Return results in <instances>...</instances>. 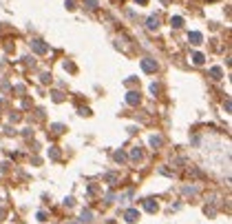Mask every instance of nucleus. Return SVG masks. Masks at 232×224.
<instances>
[{
  "mask_svg": "<svg viewBox=\"0 0 232 224\" xmlns=\"http://www.w3.org/2000/svg\"><path fill=\"white\" fill-rule=\"evenodd\" d=\"M146 211H150V213H152V211H157V202H155V200H146Z\"/></svg>",
  "mask_w": 232,
  "mask_h": 224,
  "instance_id": "f03ea898",
  "label": "nucleus"
},
{
  "mask_svg": "<svg viewBox=\"0 0 232 224\" xmlns=\"http://www.w3.org/2000/svg\"><path fill=\"white\" fill-rule=\"evenodd\" d=\"M137 100H139L137 93H128V102H137Z\"/></svg>",
  "mask_w": 232,
  "mask_h": 224,
  "instance_id": "7ed1b4c3",
  "label": "nucleus"
},
{
  "mask_svg": "<svg viewBox=\"0 0 232 224\" xmlns=\"http://www.w3.org/2000/svg\"><path fill=\"white\" fill-rule=\"evenodd\" d=\"M124 217H126V222H137V220H139V213H137L135 209H128Z\"/></svg>",
  "mask_w": 232,
  "mask_h": 224,
  "instance_id": "f257e3e1",
  "label": "nucleus"
}]
</instances>
